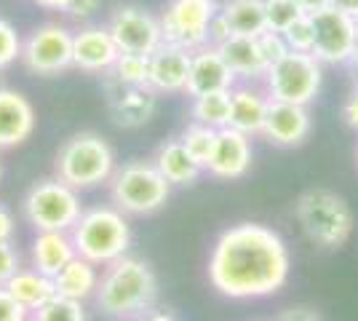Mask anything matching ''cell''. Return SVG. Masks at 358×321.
<instances>
[{
	"mask_svg": "<svg viewBox=\"0 0 358 321\" xmlns=\"http://www.w3.org/2000/svg\"><path fill=\"white\" fill-rule=\"evenodd\" d=\"M343 121L353 129V131H358V86L350 92V97L345 99L343 105Z\"/></svg>",
	"mask_w": 358,
	"mask_h": 321,
	"instance_id": "cell-38",
	"label": "cell"
},
{
	"mask_svg": "<svg viewBox=\"0 0 358 321\" xmlns=\"http://www.w3.org/2000/svg\"><path fill=\"white\" fill-rule=\"evenodd\" d=\"M275 321H324V316L313 308H292V311H284Z\"/></svg>",
	"mask_w": 358,
	"mask_h": 321,
	"instance_id": "cell-39",
	"label": "cell"
},
{
	"mask_svg": "<svg viewBox=\"0 0 358 321\" xmlns=\"http://www.w3.org/2000/svg\"><path fill=\"white\" fill-rule=\"evenodd\" d=\"M171 183L158 171L152 161H131L126 166L115 169V174L110 177V196L115 209L123 214H145L158 212L169 201Z\"/></svg>",
	"mask_w": 358,
	"mask_h": 321,
	"instance_id": "cell-6",
	"label": "cell"
},
{
	"mask_svg": "<svg viewBox=\"0 0 358 321\" xmlns=\"http://www.w3.org/2000/svg\"><path fill=\"white\" fill-rule=\"evenodd\" d=\"M292 271L286 241L268 225L238 222L217 238L209 257V281L222 297L257 300L284 290Z\"/></svg>",
	"mask_w": 358,
	"mask_h": 321,
	"instance_id": "cell-1",
	"label": "cell"
},
{
	"mask_svg": "<svg viewBox=\"0 0 358 321\" xmlns=\"http://www.w3.org/2000/svg\"><path fill=\"white\" fill-rule=\"evenodd\" d=\"M75 252L105 268L118 257L129 255L131 246V225L126 214L115 206H96L80 214V220L70 230Z\"/></svg>",
	"mask_w": 358,
	"mask_h": 321,
	"instance_id": "cell-5",
	"label": "cell"
},
{
	"mask_svg": "<svg viewBox=\"0 0 358 321\" xmlns=\"http://www.w3.org/2000/svg\"><path fill=\"white\" fill-rule=\"evenodd\" d=\"M99 265H94L86 257H73L62 268L59 273L54 276V287H57V294L59 297H67V300H75V303H83L96 294V287H99Z\"/></svg>",
	"mask_w": 358,
	"mask_h": 321,
	"instance_id": "cell-23",
	"label": "cell"
},
{
	"mask_svg": "<svg viewBox=\"0 0 358 321\" xmlns=\"http://www.w3.org/2000/svg\"><path fill=\"white\" fill-rule=\"evenodd\" d=\"M252 137L238 129L224 126L217 131V142L206 161V171L217 180H241L252 166Z\"/></svg>",
	"mask_w": 358,
	"mask_h": 321,
	"instance_id": "cell-15",
	"label": "cell"
},
{
	"mask_svg": "<svg viewBox=\"0 0 358 321\" xmlns=\"http://www.w3.org/2000/svg\"><path fill=\"white\" fill-rule=\"evenodd\" d=\"M313 131V118L305 105L289 102H270L268 121L262 129V137L275 148H299Z\"/></svg>",
	"mask_w": 358,
	"mask_h": 321,
	"instance_id": "cell-16",
	"label": "cell"
},
{
	"mask_svg": "<svg viewBox=\"0 0 358 321\" xmlns=\"http://www.w3.org/2000/svg\"><path fill=\"white\" fill-rule=\"evenodd\" d=\"M299 16H305V11L297 6V0H265V22H268V30H273V32L289 30Z\"/></svg>",
	"mask_w": 358,
	"mask_h": 321,
	"instance_id": "cell-31",
	"label": "cell"
},
{
	"mask_svg": "<svg viewBox=\"0 0 358 321\" xmlns=\"http://www.w3.org/2000/svg\"><path fill=\"white\" fill-rule=\"evenodd\" d=\"M220 16L233 35H262L268 30L265 0H222Z\"/></svg>",
	"mask_w": 358,
	"mask_h": 321,
	"instance_id": "cell-26",
	"label": "cell"
},
{
	"mask_svg": "<svg viewBox=\"0 0 358 321\" xmlns=\"http://www.w3.org/2000/svg\"><path fill=\"white\" fill-rule=\"evenodd\" d=\"M313 54L321 64H350L358 54V19L334 6L310 14Z\"/></svg>",
	"mask_w": 358,
	"mask_h": 321,
	"instance_id": "cell-11",
	"label": "cell"
},
{
	"mask_svg": "<svg viewBox=\"0 0 358 321\" xmlns=\"http://www.w3.org/2000/svg\"><path fill=\"white\" fill-rule=\"evenodd\" d=\"M331 6L334 8H340V11H345V14L356 16L358 19V0H331Z\"/></svg>",
	"mask_w": 358,
	"mask_h": 321,
	"instance_id": "cell-44",
	"label": "cell"
},
{
	"mask_svg": "<svg viewBox=\"0 0 358 321\" xmlns=\"http://www.w3.org/2000/svg\"><path fill=\"white\" fill-rule=\"evenodd\" d=\"M6 290L16 297L19 306H24L27 311H38L41 306H45L51 297H57V287H54V278L43 276L35 268H19L14 273V278L6 284Z\"/></svg>",
	"mask_w": 358,
	"mask_h": 321,
	"instance_id": "cell-25",
	"label": "cell"
},
{
	"mask_svg": "<svg viewBox=\"0 0 358 321\" xmlns=\"http://www.w3.org/2000/svg\"><path fill=\"white\" fill-rule=\"evenodd\" d=\"M118 57L120 48L107 24H83L75 30L73 59L78 70L91 76H110Z\"/></svg>",
	"mask_w": 358,
	"mask_h": 321,
	"instance_id": "cell-13",
	"label": "cell"
},
{
	"mask_svg": "<svg viewBox=\"0 0 358 321\" xmlns=\"http://www.w3.org/2000/svg\"><path fill=\"white\" fill-rule=\"evenodd\" d=\"M75 30L62 22H43L22 41V64L35 76H59L75 67Z\"/></svg>",
	"mask_w": 358,
	"mask_h": 321,
	"instance_id": "cell-9",
	"label": "cell"
},
{
	"mask_svg": "<svg viewBox=\"0 0 358 321\" xmlns=\"http://www.w3.org/2000/svg\"><path fill=\"white\" fill-rule=\"evenodd\" d=\"M294 217L308 241L318 249H340L353 236L356 220L350 204L327 187L305 190L294 204Z\"/></svg>",
	"mask_w": 358,
	"mask_h": 321,
	"instance_id": "cell-3",
	"label": "cell"
},
{
	"mask_svg": "<svg viewBox=\"0 0 358 321\" xmlns=\"http://www.w3.org/2000/svg\"><path fill=\"white\" fill-rule=\"evenodd\" d=\"M152 164L158 166V171L171 185H193L206 171L193 155L187 153V148L182 145V139H166L164 145L158 148Z\"/></svg>",
	"mask_w": 358,
	"mask_h": 321,
	"instance_id": "cell-24",
	"label": "cell"
},
{
	"mask_svg": "<svg viewBox=\"0 0 358 321\" xmlns=\"http://www.w3.org/2000/svg\"><path fill=\"white\" fill-rule=\"evenodd\" d=\"M281 35H284L289 51L310 54V48H313V22H310V14L299 16L297 22H294L289 30L281 32Z\"/></svg>",
	"mask_w": 358,
	"mask_h": 321,
	"instance_id": "cell-33",
	"label": "cell"
},
{
	"mask_svg": "<svg viewBox=\"0 0 358 321\" xmlns=\"http://www.w3.org/2000/svg\"><path fill=\"white\" fill-rule=\"evenodd\" d=\"M220 14V0H169L161 11L164 43H174L187 51L209 43V27Z\"/></svg>",
	"mask_w": 358,
	"mask_h": 321,
	"instance_id": "cell-10",
	"label": "cell"
},
{
	"mask_svg": "<svg viewBox=\"0 0 358 321\" xmlns=\"http://www.w3.org/2000/svg\"><path fill=\"white\" fill-rule=\"evenodd\" d=\"M107 97H110V110L115 115V123L126 126V129H134V126H142L152 118L158 92L150 86H129V83H120L110 76Z\"/></svg>",
	"mask_w": 358,
	"mask_h": 321,
	"instance_id": "cell-19",
	"label": "cell"
},
{
	"mask_svg": "<svg viewBox=\"0 0 358 321\" xmlns=\"http://www.w3.org/2000/svg\"><path fill=\"white\" fill-rule=\"evenodd\" d=\"M110 76L129 86H150V54H126L120 51Z\"/></svg>",
	"mask_w": 358,
	"mask_h": 321,
	"instance_id": "cell-28",
	"label": "cell"
},
{
	"mask_svg": "<svg viewBox=\"0 0 358 321\" xmlns=\"http://www.w3.org/2000/svg\"><path fill=\"white\" fill-rule=\"evenodd\" d=\"M190 54L193 51L174 43H161L150 54V89H155L158 94H185Z\"/></svg>",
	"mask_w": 358,
	"mask_h": 321,
	"instance_id": "cell-20",
	"label": "cell"
},
{
	"mask_svg": "<svg viewBox=\"0 0 358 321\" xmlns=\"http://www.w3.org/2000/svg\"><path fill=\"white\" fill-rule=\"evenodd\" d=\"M73 257H78V252L67 230H38L30 252V262L35 271L54 278Z\"/></svg>",
	"mask_w": 358,
	"mask_h": 321,
	"instance_id": "cell-22",
	"label": "cell"
},
{
	"mask_svg": "<svg viewBox=\"0 0 358 321\" xmlns=\"http://www.w3.org/2000/svg\"><path fill=\"white\" fill-rule=\"evenodd\" d=\"M324 83V64L313 54L289 51L284 59L270 64L262 86L273 102H289V105H313Z\"/></svg>",
	"mask_w": 358,
	"mask_h": 321,
	"instance_id": "cell-7",
	"label": "cell"
},
{
	"mask_svg": "<svg viewBox=\"0 0 358 321\" xmlns=\"http://www.w3.org/2000/svg\"><path fill=\"white\" fill-rule=\"evenodd\" d=\"M193 121L211 126V129H224L230 123V92H214L203 97H193L190 105Z\"/></svg>",
	"mask_w": 358,
	"mask_h": 321,
	"instance_id": "cell-27",
	"label": "cell"
},
{
	"mask_svg": "<svg viewBox=\"0 0 358 321\" xmlns=\"http://www.w3.org/2000/svg\"><path fill=\"white\" fill-rule=\"evenodd\" d=\"M96 306L110 319L136 321L152 311L158 300V278L150 262L123 255L105 265L96 287Z\"/></svg>",
	"mask_w": 358,
	"mask_h": 321,
	"instance_id": "cell-2",
	"label": "cell"
},
{
	"mask_svg": "<svg viewBox=\"0 0 358 321\" xmlns=\"http://www.w3.org/2000/svg\"><path fill=\"white\" fill-rule=\"evenodd\" d=\"M0 177H3V166H0Z\"/></svg>",
	"mask_w": 358,
	"mask_h": 321,
	"instance_id": "cell-47",
	"label": "cell"
},
{
	"mask_svg": "<svg viewBox=\"0 0 358 321\" xmlns=\"http://www.w3.org/2000/svg\"><path fill=\"white\" fill-rule=\"evenodd\" d=\"M19 268H22V260H19V252L14 249V244L0 241V287H6Z\"/></svg>",
	"mask_w": 358,
	"mask_h": 321,
	"instance_id": "cell-35",
	"label": "cell"
},
{
	"mask_svg": "<svg viewBox=\"0 0 358 321\" xmlns=\"http://www.w3.org/2000/svg\"><path fill=\"white\" fill-rule=\"evenodd\" d=\"M217 131H220V129H211V126H203V123L193 121L182 134H179V139H182V145L187 148V153L193 155L201 166H206L211 150H214V142H217Z\"/></svg>",
	"mask_w": 358,
	"mask_h": 321,
	"instance_id": "cell-29",
	"label": "cell"
},
{
	"mask_svg": "<svg viewBox=\"0 0 358 321\" xmlns=\"http://www.w3.org/2000/svg\"><path fill=\"white\" fill-rule=\"evenodd\" d=\"M35 3H38L41 8H45V11H62V14H64L73 0H35Z\"/></svg>",
	"mask_w": 358,
	"mask_h": 321,
	"instance_id": "cell-43",
	"label": "cell"
},
{
	"mask_svg": "<svg viewBox=\"0 0 358 321\" xmlns=\"http://www.w3.org/2000/svg\"><path fill=\"white\" fill-rule=\"evenodd\" d=\"M27 321H86V311H83V303H75V300L57 294L45 306L32 311Z\"/></svg>",
	"mask_w": 358,
	"mask_h": 321,
	"instance_id": "cell-30",
	"label": "cell"
},
{
	"mask_svg": "<svg viewBox=\"0 0 358 321\" xmlns=\"http://www.w3.org/2000/svg\"><path fill=\"white\" fill-rule=\"evenodd\" d=\"M257 38H259V46H262V54H265L268 64H275V62L284 59L286 54H289V46H286L281 32L265 30L262 35H257Z\"/></svg>",
	"mask_w": 358,
	"mask_h": 321,
	"instance_id": "cell-34",
	"label": "cell"
},
{
	"mask_svg": "<svg viewBox=\"0 0 358 321\" xmlns=\"http://www.w3.org/2000/svg\"><path fill=\"white\" fill-rule=\"evenodd\" d=\"M136 321H177L171 313H164V311H150L145 316H139Z\"/></svg>",
	"mask_w": 358,
	"mask_h": 321,
	"instance_id": "cell-45",
	"label": "cell"
},
{
	"mask_svg": "<svg viewBox=\"0 0 358 321\" xmlns=\"http://www.w3.org/2000/svg\"><path fill=\"white\" fill-rule=\"evenodd\" d=\"M99 8H102V0H73L64 14L75 19V22H89Z\"/></svg>",
	"mask_w": 358,
	"mask_h": 321,
	"instance_id": "cell-37",
	"label": "cell"
},
{
	"mask_svg": "<svg viewBox=\"0 0 358 321\" xmlns=\"http://www.w3.org/2000/svg\"><path fill=\"white\" fill-rule=\"evenodd\" d=\"M297 6L305 14H313V11H321V8L331 6V0H297Z\"/></svg>",
	"mask_w": 358,
	"mask_h": 321,
	"instance_id": "cell-42",
	"label": "cell"
},
{
	"mask_svg": "<svg viewBox=\"0 0 358 321\" xmlns=\"http://www.w3.org/2000/svg\"><path fill=\"white\" fill-rule=\"evenodd\" d=\"M22 35L8 19L0 16V73L22 59Z\"/></svg>",
	"mask_w": 358,
	"mask_h": 321,
	"instance_id": "cell-32",
	"label": "cell"
},
{
	"mask_svg": "<svg viewBox=\"0 0 358 321\" xmlns=\"http://www.w3.org/2000/svg\"><path fill=\"white\" fill-rule=\"evenodd\" d=\"M83 206L78 190L59 177L41 180L24 196V217L35 230H70L80 220Z\"/></svg>",
	"mask_w": 358,
	"mask_h": 321,
	"instance_id": "cell-8",
	"label": "cell"
},
{
	"mask_svg": "<svg viewBox=\"0 0 358 321\" xmlns=\"http://www.w3.org/2000/svg\"><path fill=\"white\" fill-rule=\"evenodd\" d=\"M238 83V78L233 76V70L227 67L222 51L217 46L195 48L190 54V73H187V97H203L214 92H230Z\"/></svg>",
	"mask_w": 358,
	"mask_h": 321,
	"instance_id": "cell-14",
	"label": "cell"
},
{
	"mask_svg": "<svg viewBox=\"0 0 358 321\" xmlns=\"http://www.w3.org/2000/svg\"><path fill=\"white\" fill-rule=\"evenodd\" d=\"M230 35H233V32H230V27L222 22V16L217 14V16H214V22H211V27H209V43H211V46H222Z\"/></svg>",
	"mask_w": 358,
	"mask_h": 321,
	"instance_id": "cell-40",
	"label": "cell"
},
{
	"mask_svg": "<svg viewBox=\"0 0 358 321\" xmlns=\"http://www.w3.org/2000/svg\"><path fill=\"white\" fill-rule=\"evenodd\" d=\"M57 177L75 190H91L96 185L110 183L115 174V153L102 134L78 131L62 142L57 161Z\"/></svg>",
	"mask_w": 358,
	"mask_h": 321,
	"instance_id": "cell-4",
	"label": "cell"
},
{
	"mask_svg": "<svg viewBox=\"0 0 358 321\" xmlns=\"http://www.w3.org/2000/svg\"><path fill=\"white\" fill-rule=\"evenodd\" d=\"M107 27L113 32L118 48L126 54H152L164 43L161 19L148 8H142V6L115 8L107 19Z\"/></svg>",
	"mask_w": 358,
	"mask_h": 321,
	"instance_id": "cell-12",
	"label": "cell"
},
{
	"mask_svg": "<svg viewBox=\"0 0 358 321\" xmlns=\"http://www.w3.org/2000/svg\"><path fill=\"white\" fill-rule=\"evenodd\" d=\"M222 51L227 67L233 70V76L246 83H262V78L268 73V59L262 54L259 38L257 35H230L222 46H217Z\"/></svg>",
	"mask_w": 358,
	"mask_h": 321,
	"instance_id": "cell-21",
	"label": "cell"
},
{
	"mask_svg": "<svg viewBox=\"0 0 358 321\" xmlns=\"http://www.w3.org/2000/svg\"><path fill=\"white\" fill-rule=\"evenodd\" d=\"M353 64H356V73H358V54H356V59H353Z\"/></svg>",
	"mask_w": 358,
	"mask_h": 321,
	"instance_id": "cell-46",
	"label": "cell"
},
{
	"mask_svg": "<svg viewBox=\"0 0 358 321\" xmlns=\"http://www.w3.org/2000/svg\"><path fill=\"white\" fill-rule=\"evenodd\" d=\"M14 230H16L14 214L0 204V241H11L14 238Z\"/></svg>",
	"mask_w": 358,
	"mask_h": 321,
	"instance_id": "cell-41",
	"label": "cell"
},
{
	"mask_svg": "<svg viewBox=\"0 0 358 321\" xmlns=\"http://www.w3.org/2000/svg\"><path fill=\"white\" fill-rule=\"evenodd\" d=\"M268 92L262 83H246L241 80L230 89V129H238L249 137L262 134L265 121H268V110H270Z\"/></svg>",
	"mask_w": 358,
	"mask_h": 321,
	"instance_id": "cell-17",
	"label": "cell"
},
{
	"mask_svg": "<svg viewBox=\"0 0 358 321\" xmlns=\"http://www.w3.org/2000/svg\"><path fill=\"white\" fill-rule=\"evenodd\" d=\"M30 311L16 303V297L6 287H0V321H27Z\"/></svg>",
	"mask_w": 358,
	"mask_h": 321,
	"instance_id": "cell-36",
	"label": "cell"
},
{
	"mask_svg": "<svg viewBox=\"0 0 358 321\" xmlns=\"http://www.w3.org/2000/svg\"><path fill=\"white\" fill-rule=\"evenodd\" d=\"M35 107L16 89L0 86V150L24 145L35 131Z\"/></svg>",
	"mask_w": 358,
	"mask_h": 321,
	"instance_id": "cell-18",
	"label": "cell"
}]
</instances>
